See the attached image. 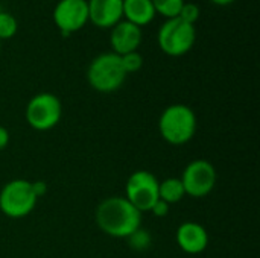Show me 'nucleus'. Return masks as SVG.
Returning <instances> with one entry per match:
<instances>
[{
	"mask_svg": "<svg viewBox=\"0 0 260 258\" xmlns=\"http://www.w3.org/2000/svg\"><path fill=\"white\" fill-rule=\"evenodd\" d=\"M32 187H34V192H35V195L40 198V196H43L44 193H46V184L43 182V181H37V182H32Z\"/></svg>",
	"mask_w": 260,
	"mask_h": 258,
	"instance_id": "obj_21",
	"label": "nucleus"
},
{
	"mask_svg": "<svg viewBox=\"0 0 260 258\" xmlns=\"http://www.w3.org/2000/svg\"><path fill=\"white\" fill-rule=\"evenodd\" d=\"M88 20L99 27H113L123 18V0H87Z\"/></svg>",
	"mask_w": 260,
	"mask_h": 258,
	"instance_id": "obj_11",
	"label": "nucleus"
},
{
	"mask_svg": "<svg viewBox=\"0 0 260 258\" xmlns=\"http://www.w3.org/2000/svg\"><path fill=\"white\" fill-rule=\"evenodd\" d=\"M126 71L123 70L122 59L114 52L98 55L88 65V84L99 93H113L125 82Z\"/></svg>",
	"mask_w": 260,
	"mask_h": 258,
	"instance_id": "obj_3",
	"label": "nucleus"
},
{
	"mask_svg": "<svg viewBox=\"0 0 260 258\" xmlns=\"http://www.w3.org/2000/svg\"><path fill=\"white\" fill-rule=\"evenodd\" d=\"M62 114L59 99L52 93H40L34 96L26 106V122L35 131H49L58 125Z\"/></svg>",
	"mask_w": 260,
	"mask_h": 258,
	"instance_id": "obj_6",
	"label": "nucleus"
},
{
	"mask_svg": "<svg viewBox=\"0 0 260 258\" xmlns=\"http://www.w3.org/2000/svg\"><path fill=\"white\" fill-rule=\"evenodd\" d=\"M180 179L186 195L192 198H204L216 184V170L207 160H193L186 166Z\"/></svg>",
	"mask_w": 260,
	"mask_h": 258,
	"instance_id": "obj_8",
	"label": "nucleus"
},
{
	"mask_svg": "<svg viewBox=\"0 0 260 258\" xmlns=\"http://www.w3.org/2000/svg\"><path fill=\"white\" fill-rule=\"evenodd\" d=\"M123 17L139 27L151 23L155 17L152 0H123Z\"/></svg>",
	"mask_w": 260,
	"mask_h": 258,
	"instance_id": "obj_13",
	"label": "nucleus"
},
{
	"mask_svg": "<svg viewBox=\"0 0 260 258\" xmlns=\"http://www.w3.org/2000/svg\"><path fill=\"white\" fill-rule=\"evenodd\" d=\"M200 15H201V9H200V6H198L197 3H193V2H184V5H183L181 9H180V14H178V17H180L183 21H186V23H189V24H193V26H195V23L198 21Z\"/></svg>",
	"mask_w": 260,
	"mask_h": 258,
	"instance_id": "obj_17",
	"label": "nucleus"
},
{
	"mask_svg": "<svg viewBox=\"0 0 260 258\" xmlns=\"http://www.w3.org/2000/svg\"><path fill=\"white\" fill-rule=\"evenodd\" d=\"M177 243L187 254H200L209 245V234L203 225L184 222L177 230Z\"/></svg>",
	"mask_w": 260,
	"mask_h": 258,
	"instance_id": "obj_12",
	"label": "nucleus"
},
{
	"mask_svg": "<svg viewBox=\"0 0 260 258\" xmlns=\"http://www.w3.org/2000/svg\"><path fill=\"white\" fill-rule=\"evenodd\" d=\"M8 143H9V132L6 128L0 126V151L5 149L8 146Z\"/></svg>",
	"mask_w": 260,
	"mask_h": 258,
	"instance_id": "obj_20",
	"label": "nucleus"
},
{
	"mask_svg": "<svg viewBox=\"0 0 260 258\" xmlns=\"http://www.w3.org/2000/svg\"><path fill=\"white\" fill-rule=\"evenodd\" d=\"M120 59H122V65H123V70L126 71V75L139 71L143 65V58L139 52H131L126 55H122Z\"/></svg>",
	"mask_w": 260,
	"mask_h": 258,
	"instance_id": "obj_18",
	"label": "nucleus"
},
{
	"mask_svg": "<svg viewBox=\"0 0 260 258\" xmlns=\"http://www.w3.org/2000/svg\"><path fill=\"white\" fill-rule=\"evenodd\" d=\"M158 129L169 144H184L190 141L197 132V116L187 105H171L161 113Z\"/></svg>",
	"mask_w": 260,
	"mask_h": 258,
	"instance_id": "obj_2",
	"label": "nucleus"
},
{
	"mask_svg": "<svg viewBox=\"0 0 260 258\" xmlns=\"http://www.w3.org/2000/svg\"><path fill=\"white\" fill-rule=\"evenodd\" d=\"M210 2H213V3H216V5H229V3H232V2H235V0H210Z\"/></svg>",
	"mask_w": 260,
	"mask_h": 258,
	"instance_id": "obj_22",
	"label": "nucleus"
},
{
	"mask_svg": "<svg viewBox=\"0 0 260 258\" xmlns=\"http://www.w3.org/2000/svg\"><path fill=\"white\" fill-rule=\"evenodd\" d=\"M53 21L64 35L79 30L88 21L87 0H59L53 8Z\"/></svg>",
	"mask_w": 260,
	"mask_h": 258,
	"instance_id": "obj_9",
	"label": "nucleus"
},
{
	"mask_svg": "<svg viewBox=\"0 0 260 258\" xmlns=\"http://www.w3.org/2000/svg\"><path fill=\"white\" fill-rule=\"evenodd\" d=\"M38 196L32 182L26 179H14L5 184L0 192V211L12 219L27 216L37 205Z\"/></svg>",
	"mask_w": 260,
	"mask_h": 258,
	"instance_id": "obj_5",
	"label": "nucleus"
},
{
	"mask_svg": "<svg viewBox=\"0 0 260 258\" xmlns=\"http://www.w3.org/2000/svg\"><path fill=\"white\" fill-rule=\"evenodd\" d=\"M186 196L183 182L180 178H168L158 184V199L166 204L180 202Z\"/></svg>",
	"mask_w": 260,
	"mask_h": 258,
	"instance_id": "obj_14",
	"label": "nucleus"
},
{
	"mask_svg": "<svg viewBox=\"0 0 260 258\" xmlns=\"http://www.w3.org/2000/svg\"><path fill=\"white\" fill-rule=\"evenodd\" d=\"M17 29H18L17 18L9 12L2 11L0 12V40L12 38L17 33Z\"/></svg>",
	"mask_w": 260,
	"mask_h": 258,
	"instance_id": "obj_16",
	"label": "nucleus"
},
{
	"mask_svg": "<svg viewBox=\"0 0 260 258\" xmlns=\"http://www.w3.org/2000/svg\"><path fill=\"white\" fill-rule=\"evenodd\" d=\"M140 43H142V27L126 20H120L117 24L111 27L110 44L116 55L122 56L131 52H137Z\"/></svg>",
	"mask_w": 260,
	"mask_h": 258,
	"instance_id": "obj_10",
	"label": "nucleus"
},
{
	"mask_svg": "<svg viewBox=\"0 0 260 258\" xmlns=\"http://www.w3.org/2000/svg\"><path fill=\"white\" fill-rule=\"evenodd\" d=\"M197 40L193 24L183 21L180 17L166 18L157 33L158 47L169 56H181L187 53Z\"/></svg>",
	"mask_w": 260,
	"mask_h": 258,
	"instance_id": "obj_4",
	"label": "nucleus"
},
{
	"mask_svg": "<svg viewBox=\"0 0 260 258\" xmlns=\"http://www.w3.org/2000/svg\"><path fill=\"white\" fill-rule=\"evenodd\" d=\"M158 179L148 170H137L126 181V201L140 213L151 211L158 201Z\"/></svg>",
	"mask_w": 260,
	"mask_h": 258,
	"instance_id": "obj_7",
	"label": "nucleus"
},
{
	"mask_svg": "<svg viewBox=\"0 0 260 258\" xmlns=\"http://www.w3.org/2000/svg\"><path fill=\"white\" fill-rule=\"evenodd\" d=\"M151 211H152L157 217H163V216H166V214L169 213V204H166V202H163L161 199H158V201L152 205Z\"/></svg>",
	"mask_w": 260,
	"mask_h": 258,
	"instance_id": "obj_19",
	"label": "nucleus"
},
{
	"mask_svg": "<svg viewBox=\"0 0 260 258\" xmlns=\"http://www.w3.org/2000/svg\"><path fill=\"white\" fill-rule=\"evenodd\" d=\"M96 224L110 237L126 239L140 230L142 213L136 210L126 198L113 196L99 204L96 210Z\"/></svg>",
	"mask_w": 260,
	"mask_h": 258,
	"instance_id": "obj_1",
	"label": "nucleus"
},
{
	"mask_svg": "<svg viewBox=\"0 0 260 258\" xmlns=\"http://www.w3.org/2000/svg\"><path fill=\"white\" fill-rule=\"evenodd\" d=\"M155 14H160L166 18L178 17L181 6L184 5V0H152Z\"/></svg>",
	"mask_w": 260,
	"mask_h": 258,
	"instance_id": "obj_15",
	"label": "nucleus"
}]
</instances>
